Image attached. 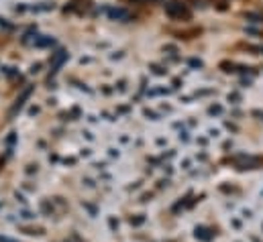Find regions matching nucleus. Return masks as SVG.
Returning a JSON list of instances; mask_svg holds the SVG:
<instances>
[{
  "instance_id": "nucleus-1",
  "label": "nucleus",
  "mask_w": 263,
  "mask_h": 242,
  "mask_svg": "<svg viewBox=\"0 0 263 242\" xmlns=\"http://www.w3.org/2000/svg\"><path fill=\"white\" fill-rule=\"evenodd\" d=\"M165 14L170 16V18H176V21H188L190 16H192V12H190V8L186 6V4H182V2H167L165 4Z\"/></svg>"
},
{
  "instance_id": "nucleus-2",
  "label": "nucleus",
  "mask_w": 263,
  "mask_h": 242,
  "mask_svg": "<svg viewBox=\"0 0 263 242\" xmlns=\"http://www.w3.org/2000/svg\"><path fill=\"white\" fill-rule=\"evenodd\" d=\"M106 14H108L110 18H117V21H127V18L131 16L129 10H125V8H108Z\"/></svg>"
},
{
  "instance_id": "nucleus-3",
  "label": "nucleus",
  "mask_w": 263,
  "mask_h": 242,
  "mask_svg": "<svg viewBox=\"0 0 263 242\" xmlns=\"http://www.w3.org/2000/svg\"><path fill=\"white\" fill-rule=\"evenodd\" d=\"M67 59V53L66 51H58V55H55V59H53V63H51V69L53 71H58L62 65H64V61Z\"/></svg>"
},
{
  "instance_id": "nucleus-4",
  "label": "nucleus",
  "mask_w": 263,
  "mask_h": 242,
  "mask_svg": "<svg viewBox=\"0 0 263 242\" xmlns=\"http://www.w3.org/2000/svg\"><path fill=\"white\" fill-rule=\"evenodd\" d=\"M35 45L37 47H47V45H53V39L47 37V35H43L41 39H35Z\"/></svg>"
},
{
  "instance_id": "nucleus-5",
  "label": "nucleus",
  "mask_w": 263,
  "mask_h": 242,
  "mask_svg": "<svg viewBox=\"0 0 263 242\" xmlns=\"http://www.w3.org/2000/svg\"><path fill=\"white\" fill-rule=\"evenodd\" d=\"M206 232H208L206 228H196V238H200V240H210L212 234H206Z\"/></svg>"
},
{
  "instance_id": "nucleus-6",
  "label": "nucleus",
  "mask_w": 263,
  "mask_h": 242,
  "mask_svg": "<svg viewBox=\"0 0 263 242\" xmlns=\"http://www.w3.org/2000/svg\"><path fill=\"white\" fill-rule=\"evenodd\" d=\"M208 112H210V114H220V112H222V108H220V106H210V110H208Z\"/></svg>"
},
{
  "instance_id": "nucleus-7",
  "label": "nucleus",
  "mask_w": 263,
  "mask_h": 242,
  "mask_svg": "<svg viewBox=\"0 0 263 242\" xmlns=\"http://www.w3.org/2000/svg\"><path fill=\"white\" fill-rule=\"evenodd\" d=\"M153 71H155L157 75H163V73H165V69H161V67H157V65H153Z\"/></svg>"
},
{
  "instance_id": "nucleus-8",
  "label": "nucleus",
  "mask_w": 263,
  "mask_h": 242,
  "mask_svg": "<svg viewBox=\"0 0 263 242\" xmlns=\"http://www.w3.org/2000/svg\"><path fill=\"white\" fill-rule=\"evenodd\" d=\"M190 65H194V67H202V61H198V59H192V61H190Z\"/></svg>"
},
{
  "instance_id": "nucleus-9",
  "label": "nucleus",
  "mask_w": 263,
  "mask_h": 242,
  "mask_svg": "<svg viewBox=\"0 0 263 242\" xmlns=\"http://www.w3.org/2000/svg\"><path fill=\"white\" fill-rule=\"evenodd\" d=\"M131 2H155V0H131Z\"/></svg>"
},
{
  "instance_id": "nucleus-10",
  "label": "nucleus",
  "mask_w": 263,
  "mask_h": 242,
  "mask_svg": "<svg viewBox=\"0 0 263 242\" xmlns=\"http://www.w3.org/2000/svg\"><path fill=\"white\" fill-rule=\"evenodd\" d=\"M253 49H255V51H261L263 53V47H253Z\"/></svg>"
}]
</instances>
